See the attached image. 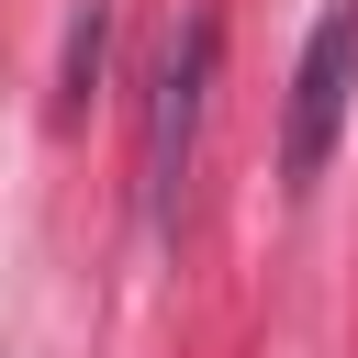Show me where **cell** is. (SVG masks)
Instances as JSON below:
<instances>
[{"label":"cell","mask_w":358,"mask_h":358,"mask_svg":"<svg viewBox=\"0 0 358 358\" xmlns=\"http://www.w3.org/2000/svg\"><path fill=\"white\" fill-rule=\"evenodd\" d=\"M213 56H224V22H213V11H190V22L157 45V78H145V213H157V224H179V190H190V157H201Z\"/></svg>","instance_id":"6da1fadb"},{"label":"cell","mask_w":358,"mask_h":358,"mask_svg":"<svg viewBox=\"0 0 358 358\" xmlns=\"http://www.w3.org/2000/svg\"><path fill=\"white\" fill-rule=\"evenodd\" d=\"M347 101H358V0H336L313 34H302V67H291V112H280V179H324L336 134H347Z\"/></svg>","instance_id":"7a4b0ae2"},{"label":"cell","mask_w":358,"mask_h":358,"mask_svg":"<svg viewBox=\"0 0 358 358\" xmlns=\"http://www.w3.org/2000/svg\"><path fill=\"white\" fill-rule=\"evenodd\" d=\"M101 56H112V0H78V11H67V67H56V123H78V112H90Z\"/></svg>","instance_id":"3957f363"}]
</instances>
